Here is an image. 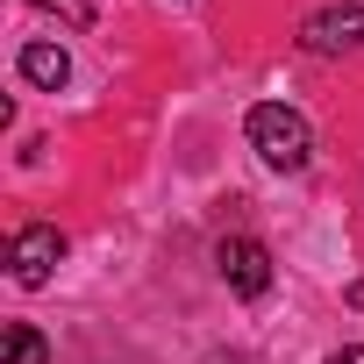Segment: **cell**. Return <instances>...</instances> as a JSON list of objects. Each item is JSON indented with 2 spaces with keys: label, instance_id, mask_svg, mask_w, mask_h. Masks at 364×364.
<instances>
[{
  "label": "cell",
  "instance_id": "obj_2",
  "mask_svg": "<svg viewBox=\"0 0 364 364\" xmlns=\"http://www.w3.org/2000/svg\"><path fill=\"white\" fill-rule=\"evenodd\" d=\"M215 272H222V286L236 300H264L272 293V250L257 236H222L215 243Z\"/></svg>",
  "mask_w": 364,
  "mask_h": 364
},
{
  "label": "cell",
  "instance_id": "obj_1",
  "mask_svg": "<svg viewBox=\"0 0 364 364\" xmlns=\"http://www.w3.org/2000/svg\"><path fill=\"white\" fill-rule=\"evenodd\" d=\"M243 129H250V150H257L272 171H307V164H314V129H307L300 107H286V100H257Z\"/></svg>",
  "mask_w": 364,
  "mask_h": 364
},
{
  "label": "cell",
  "instance_id": "obj_6",
  "mask_svg": "<svg viewBox=\"0 0 364 364\" xmlns=\"http://www.w3.org/2000/svg\"><path fill=\"white\" fill-rule=\"evenodd\" d=\"M0 364H50V343L29 321H8V328H0Z\"/></svg>",
  "mask_w": 364,
  "mask_h": 364
},
{
  "label": "cell",
  "instance_id": "obj_8",
  "mask_svg": "<svg viewBox=\"0 0 364 364\" xmlns=\"http://www.w3.org/2000/svg\"><path fill=\"white\" fill-rule=\"evenodd\" d=\"M328 364H364V343H343V350H328Z\"/></svg>",
  "mask_w": 364,
  "mask_h": 364
},
{
  "label": "cell",
  "instance_id": "obj_4",
  "mask_svg": "<svg viewBox=\"0 0 364 364\" xmlns=\"http://www.w3.org/2000/svg\"><path fill=\"white\" fill-rule=\"evenodd\" d=\"M357 43H364V8H357V0L314 8V15L300 22V50H307V58H343V50H357Z\"/></svg>",
  "mask_w": 364,
  "mask_h": 364
},
{
  "label": "cell",
  "instance_id": "obj_5",
  "mask_svg": "<svg viewBox=\"0 0 364 364\" xmlns=\"http://www.w3.org/2000/svg\"><path fill=\"white\" fill-rule=\"evenodd\" d=\"M15 72H22L36 93H65V86H72V50L50 43V36H29V43L15 50Z\"/></svg>",
  "mask_w": 364,
  "mask_h": 364
},
{
  "label": "cell",
  "instance_id": "obj_3",
  "mask_svg": "<svg viewBox=\"0 0 364 364\" xmlns=\"http://www.w3.org/2000/svg\"><path fill=\"white\" fill-rule=\"evenodd\" d=\"M58 257H65V236H58L50 222H29V229H15V243H8V279L36 293V286L58 279Z\"/></svg>",
  "mask_w": 364,
  "mask_h": 364
},
{
  "label": "cell",
  "instance_id": "obj_7",
  "mask_svg": "<svg viewBox=\"0 0 364 364\" xmlns=\"http://www.w3.org/2000/svg\"><path fill=\"white\" fill-rule=\"evenodd\" d=\"M29 8H50V15H65L72 29H86V22H93V0H29Z\"/></svg>",
  "mask_w": 364,
  "mask_h": 364
}]
</instances>
